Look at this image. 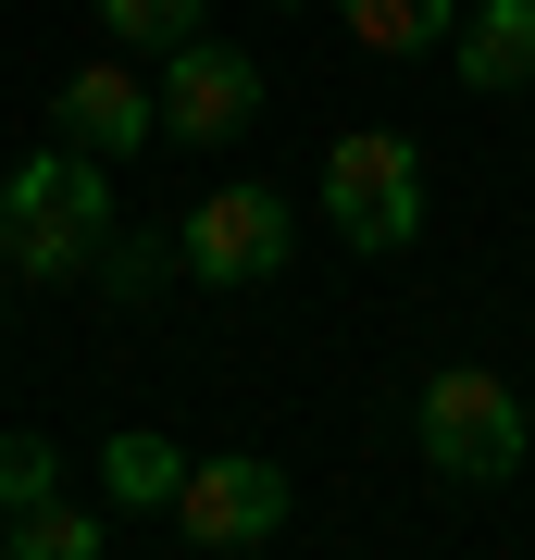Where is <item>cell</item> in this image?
<instances>
[{"label":"cell","instance_id":"obj_9","mask_svg":"<svg viewBox=\"0 0 535 560\" xmlns=\"http://www.w3.org/2000/svg\"><path fill=\"white\" fill-rule=\"evenodd\" d=\"M175 486H187V448L138 436V423L100 448V499H113V511H175Z\"/></svg>","mask_w":535,"mask_h":560},{"label":"cell","instance_id":"obj_1","mask_svg":"<svg viewBox=\"0 0 535 560\" xmlns=\"http://www.w3.org/2000/svg\"><path fill=\"white\" fill-rule=\"evenodd\" d=\"M0 224H13V249H25V275H38V287L88 275L100 237H113L100 150H75V162H13V175H0Z\"/></svg>","mask_w":535,"mask_h":560},{"label":"cell","instance_id":"obj_11","mask_svg":"<svg viewBox=\"0 0 535 560\" xmlns=\"http://www.w3.org/2000/svg\"><path fill=\"white\" fill-rule=\"evenodd\" d=\"M100 536H113V523H100V511H62V499L13 511V560H100Z\"/></svg>","mask_w":535,"mask_h":560},{"label":"cell","instance_id":"obj_3","mask_svg":"<svg viewBox=\"0 0 535 560\" xmlns=\"http://www.w3.org/2000/svg\"><path fill=\"white\" fill-rule=\"evenodd\" d=\"M324 212H337L349 249H411L423 237V162H411V138H386V125L337 138L324 150Z\"/></svg>","mask_w":535,"mask_h":560},{"label":"cell","instance_id":"obj_13","mask_svg":"<svg viewBox=\"0 0 535 560\" xmlns=\"http://www.w3.org/2000/svg\"><path fill=\"white\" fill-rule=\"evenodd\" d=\"M62 499V448L50 436H0V511H38Z\"/></svg>","mask_w":535,"mask_h":560},{"label":"cell","instance_id":"obj_15","mask_svg":"<svg viewBox=\"0 0 535 560\" xmlns=\"http://www.w3.org/2000/svg\"><path fill=\"white\" fill-rule=\"evenodd\" d=\"M0 560H13V511H0Z\"/></svg>","mask_w":535,"mask_h":560},{"label":"cell","instance_id":"obj_14","mask_svg":"<svg viewBox=\"0 0 535 560\" xmlns=\"http://www.w3.org/2000/svg\"><path fill=\"white\" fill-rule=\"evenodd\" d=\"M162 261H187V249H162V237H100V287H113V300L138 312L150 287H162Z\"/></svg>","mask_w":535,"mask_h":560},{"label":"cell","instance_id":"obj_7","mask_svg":"<svg viewBox=\"0 0 535 560\" xmlns=\"http://www.w3.org/2000/svg\"><path fill=\"white\" fill-rule=\"evenodd\" d=\"M62 150H100V162H138L162 138V88H138V62H88V75H62Z\"/></svg>","mask_w":535,"mask_h":560},{"label":"cell","instance_id":"obj_6","mask_svg":"<svg viewBox=\"0 0 535 560\" xmlns=\"http://www.w3.org/2000/svg\"><path fill=\"white\" fill-rule=\"evenodd\" d=\"M249 113H261V62L212 50V38H187L175 62H162V138H187V150H224Z\"/></svg>","mask_w":535,"mask_h":560},{"label":"cell","instance_id":"obj_4","mask_svg":"<svg viewBox=\"0 0 535 560\" xmlns=\"http://www.w3.org/2000/svg\"><path fill=\"white\" fill-rule=\"evenodd\" d=\"M175 249H187V275H212V287H261V275H287V200L275 187H212Z\"/></svg>","mask_w":535,"mask_h":560},{"label":"cell","instance_id":"obj_2","mask_svg":"<svg viewBox=\"0 0 535 560\" xmlns=\"http://www.w3.org/2000/svg\"><path fill=\"white\" fill-rule=\"evenodd\" d=\"M523 448H535V423H523V399L486 361H449V374L423 386V460H437V474L498 486V474H523Z\"/></svg>","mask_w":535,"mask_h":560},{"label":"cell","instance_id":"obj_10","mask_svg":"<svg viewBox=\"0 0 535 560\" xmlns=\"http://www.w3.org/2000/svg\"><path fill=\"white\" fill-rule=\"evenodd\" d=\"M337 13H349L361 50H437L461 25V0H337Z\"/></svg>","mask_w":535,"mask_h":560},{"label":"cell","instance_id":"obj_8","mask_svg":"<svg viewBox=\"0 0 535 560\" xmlns=\"http://www.w3.org/2000/svg\"><path fill=\"white\" fill-rule=\"evenodd\" d=\"M461 88H535V0H474L461 13Z\"/></svg>","mask_w":535,"mask_h":560},{"label":"cell","instance_id":"obj_5","mask_svg":"<svg viewBox=\"0 0 535 560\" xmlns=\"http://www.w3.org/2000/svg\"><path fill=\"white\" fill-rule=\"evenodd\" d=\"M175 523L199 548H261L287 523V474L275 460H249V448H224V460H187V486H175Z\"/></svg>","mask_w":535,"mask_h":560},{"label":"cell","instance_id":"obj_12","mask_svg":"<svg viewBox=\"0 0 535 560\" xmlns=\"http://www.w3.org/2000/svg\"><path fill=\"white\" fill-rule=\"evenodd\" d=\"M100 25H113L125 50H187L199 38V0H100Z\"/></svg>","mask_w":535,"mask_h":560}]
</instances>
